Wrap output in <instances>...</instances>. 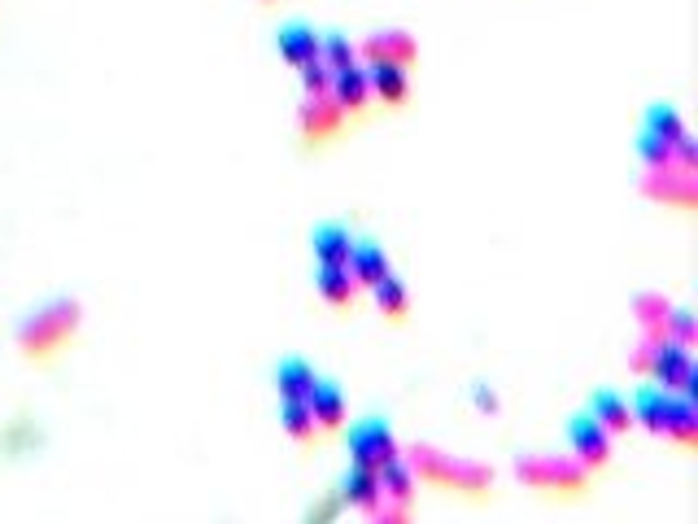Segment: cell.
Instances as JSON below:
<instances>
[{"label":"cell","instance_id":"obj_1","mask_svg":"<svg viewBox=\"0 0 698 524\" xmlns=\"http://www.w3.org/2000/svg\"><path fill=\"white\" fill-rule=\"evenodd\" d=\"M75 332H79V306L75 302H53V306L35 310L22 324L18 346H22V354L31 363H48V359H57L75 341Z\"/></svg>","mask_w":698,"mask_h":524},{"label":"cell","instance_id":"obj_2","mask_svg":"<svg viewBox=\"0 0 698 524\" xmlns=\"http://www.w3.org/2000/svg\"><path fill=\"white\" fill-rule=\"evenodd\" d=\"M411 472L441 485V490H455V494H467V499H484L493 490V472L480 468V463H463V459H450L433 446H415L411 450Z\"/></svg>","mask_w":698,"mask_h":524},{"label":"cell","instance_id":"obj_3","mask_svg":"<svg viewBox=\"0 0 698 524\" xmlns=\"http://www.w3.org/2000/svg\"><path fill=\"white\" fill-rule=\"evenodd\" d=\"M515 472L524 485H533L546 499H581L593 481L589 468H581L577 459H559V455H528L515 463Z\"/></svg>","mask_w":698,"mask_h":524},{"label":"cell","instance_id":"obj_4","mask_svg":"<svg viewBox=\"0 0 698 524\" xmlns=\"http://www.w3.org/2000/svg\"><path fill=\"white\" fill-rule=\"evenodd\" d=\"M346 446H349V463L371 468V472H380L384 463H393V459H397L393 428H389V419H380V415H371V419L353 424V428H349V437H346Z\"/></svg>","mask_w":698,"mask_h":524},{"label":"cell","instance_id":"obj_5","mask_svg":"<svg viewBox=\"0 0 698 524\" xmlns=\"http://www.w3.org/2000/svg\"><path fill=\"white\" fill-rule=\"evenodd\" d=\"M651 372H655V381H659V390L668 393H686V397H695V359L686 354V346H677L673 337H664L659 346H655V354H651Z\"/></svg>","mask_w":698,"mask_h":524},{"label":"cell","instance_id":"obj_6","mask_svg":"<svg viewBox=\"0 0 698 524\" xmlns=\"http://www.w3.org/2000/svg\"><path fill=\"white\" fill-rule=\"evenodd\" d=\"M349 114L332 101V92H324V97H306V106H302V140L310 144V149H319V144H328V140H337L341 131H346Z\"/></svg>","mask_w":698,"mask_h":524},{"label":"cell","instance_id":"obj_7","mask_svg":"<svg viewBox=\"0 0 698 524\" xmlns=\"http://www.w3.org/2000/svg\"><path fill=\"white\" fill-rule=\"evenodd\" d=\"M568 437H572V450H577V463L589 472H602L611 463V433L585 411L568 424Z\"/></svg>","mask_w":698,"mask_h":524},{"label":"cell","instance_id":"obj_8","mask_svg":"<svg viewBox=\"0 0 698 524\" xmlns=\"http://www.w3.org/2000/svg\"><path fill=\"white\" fill-rule=\"evenodd\" d=\"M319 31L315 26H306V22H288V26H280V35H275V44H280V57L288 62V66H315L319 62Z\"/></svg>","mask_w":698,"mask_h":524},{"label":"cell","instance_id":"obj_9","mask_svg":"<svg viewBox=\"0 0 698 524\" xmlns=\"http://www.w3.org/2000/svg\"><path fill=\"white\" fill-rule=\"evenodd\" d=\"M332 101L346 110L349 119H358L362 110H367V101H371V84H367V70L362 66H341V70H332Z\"/></svg>","mask_w":698,"mask_h":524},{"label":"cell","instance_id":"obj_10","mask_svg":"<svg viewBox=\"0 0 698 524\" xmlns=\"http://www.w3.org/2000/svg\"><path fill=\"white\" fill-rule=\"evenodd\" d=\"M362 57L375 66V62H393V66H411L419 57V44L406 35V31H380L362 44Z\"/></svg>","mask_w":698,"mask_h":524},{"label":"cell","instance_id":"obj_11","mask_svg":"<svg viewBox=\"0 0 698 524\" xmlns=\"http://www.w3.org/2000/svg\"><path fill=\"white\" fill-rule=\"evenodd\" d=\"M306 406H310L319 433H337V428L346 424V393L337 390L332 381H319V385L310 390V397H306Z\"/></svg>","mask_w":698,"mask_h":524},{"label":"cell","instance_id":"obj_12","mask_svg":"<svg viewBox=\"0 0 698 524\" xmlns=\"http://www.w3.org/2000/svg\"><path fill=\"white\" fill-rule=\"evenodd\" d=\"M367 84H371V97H380L384 106H406V97H411L406 66H393V62H375L367 70Z\"/></svg>","mask_w":698,"mask_h":524},{"label":"cell","instance_id":"obj_13","mask_svg":"<svg viewBox=\"0 0 698 524\" xmlns=\"http://www.w3.org/2000/svg\"><path fill=\"white\" fill-rule=\"evenodd\" d=\"M310 250H315V262H319V266H349L353 237H349L346 228H337V223H324V228H315Z\"/></svg>","mask_w":698,"mask_h":524},{"label":"cell","instance_id":"obj_14","mask_svg":"<svg viewBox=\"0 0 698 524\" xmlns=\"http://www.w3.org/2000/svg\"><path fill=\"white\" fill-rule=\"evenodd\" d=\"M349 275H353V284H362V288H371V284H380L393 266H389V254L380 250V245H371V241H353V254H349Z\"/></svg>","mask_w":698,"mask_h":524},{"label":"cell","instance_id":"obj_15","mask_svg":"<svg viewBox=\"0 0 698 524\" xmlns=\"http://www.w3.org/2000/svg\"><path fill=\"white\" fill-rule=\"evenodd\" d=\"M589 415L615 437V433H629L633 428V406L620 397V393H611V390H598L593 393V402H589Z\"/></svg>","mask_w":698,"mask_h":524},{"label":"cell","instance_id":"obj_16","mask_svg":"<svg viewBox=\"0 0 698 524\" xmlns=\"http://www.w3.org/2000/svg\"><path fill=\"white\" fill-rule=\"evenodd\" d=\"M341 503L371 512V507L380 503V477H375L371 468H358V463H353L346 472V481H341Z\"/></svg>","mask_w":698,"mask_h":524},{"label":"cell","instance_id":"obj_17","mask_svg":"<svg viewBox=\"0 0 698 524\" xmlns=\"http://www.w3.org/2000/svg\"><path fill=\"white\" fill-rule=\"evenodd\" d=\"M315 385H319V376H315V368H310V363H302V359H284V363L275 368V390H280V397H297V402H306Z\"/></svg>","mask_w":698,"mask_h":524},{"label":"cell","instance_id":"obj_18","mask_svg":"<svg viewBox=\"0 0 698 524\" xmlns=\"http://www.w3.org/2000/svg\"><path fill=\"white\" fill-rule=\"evenodd\" d=\"M664 437H677L686 450L698 446V415H695V397L686 393H673V406H668V424H664Z\"/></svg>","mask_w":698,"mask_h":524},{"label":"cell","instance_id":"obj_19","mask_svg":"<svg viewBox=\"0 0 698 524\" xmlns=\"http://www.w3.org/2000/svg\"><path fill=\"white\" fill-rule=\"evenodd\" d=\"M315 284H319V297H324L328 306H337V310H349V306H353L358 284H353V275H349L346 266H319Z\"/></svg>","mask_w":698,"mask_h":524},{"label":"cell","instance_id":"obj_20","mask_svg":"<svg viewBox=\"0 0 698 524\" xmlns=\"http://www.w3.org/2000/svg\"><path fill=\"white\" fill-rule=\"evenodd\" d=\"M668 406H673V393L668 390H646L633 397V419L646 428V433H664L668 424Z\"/></svg>","mask_w":698,"mask_h":524},{"label":"cell","instance_id":"obj_21","mask_svg":"<svg viewBox=\"0 0 698 524\" xmlns=\"http://www.w3.org/2000/svg\"><path fill=\"white\" fill-rule=\"evenodd\" d=\"M280 424L288 428V437L297 441V446H315V415H310V406L306 402H297V397H284L280 402Z\"/></svg>","mask_w":698,"mask_h":524},{"label":"cell","instance_id":"obj_22","mask_svg":"<svg viewBox=\"0 0 698 524\" xmlns=\"http://www.w3.org/2000/svg\"><path fill=\"white\" fill-rule=\"evenodd\" d=\"M371 293H375V306H380V315L384 319H406V310H411V297H406V288H402V280L389 271L380 284H371Z\"/></svg>","mask_w":698,"mask_h":524},{"label":"cell","instance_id":"obj_23","mask_svg":"<svg viewBox=\"0 0 698 524\" xmlns=\"http://www.w3.org/2000/svg\"><path fill=\"white\" fill-rule=\"evenodd\" d=\"M380 499H393V503H411V490H415V472H411V463H402V459H393V463H384L380 472Z\"/></svg>","mask_w":698,"mask_h":524},{"label":"cell","instance_id":"obj_24","mask_svg":"<svg viewBox=\"0 0 698 524\" xmlns=\"http://www.w3.org/2000/svg\"><path fill=\"white\" fill-rule=\"evenodd\" d=\"M646 135H655V140H668V144H681L686 140V123H681V114L673 110V106H651L646 110Z\"/></svg>","mask_w":698,"mask_h":524},{"label":"cell","instance_id":"obj_25","mask_svg":"<svg viewBox=\"0 0 698 524\" xmlns=\"http://www.w3.org/2000/svg\"><path fill=\"white\" fill-rule=\"evenodd\" d=\"M319 62L328 66V70H341V66H353V44H349L341 31H328L324 40H319Z\"/></svg>","mask_w":698,"mask_h":524},{"label":"cell","instance_id":"obj_26","mask_svg":"<svg viewBox=\"0 0 698 524\" xmlns=\"http://www.w3.org/2000/svg\"><path fill=\"white\" fill-rule=\"evenodd\" d=\"M302 88H306V97H324V92L332 88V70H328L324 62L302 66Z\"/></svg>","mask_w":698,"mask_h":524},{"label":"cell","instance_id":"obj_27","mask_svg":"<svg viewBox=\"0 0 698 524\" xmlns=\"http://www.w3.org/2000/svg\"><path fill=\"white\" fill-rule=\"evenodd\" d=\"M476 411H484V415H493L498 411V397L489 390H476Z\"/></svg>","mask_w":698,"mask_h":524}]
</instances>
